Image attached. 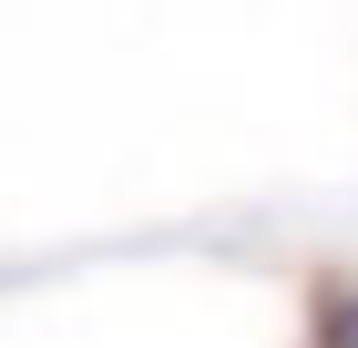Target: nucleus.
I'll use <instances>...</instances> for the list:
<instances>
[{"mask_svg": "<svg viewBox=\"0 0 358 348\" xmlns=\"http://www.w3.org/2000/svg\"><path fill=\"white\" fill-rule=\"evenodd\" d=\"M338 338H348V348H358V328H338Z\"/></svg>", "mask_w": 358, "mask_h": 348, "instance_id": "nucleus-1", "label": "nucleus"}]
</instances>
